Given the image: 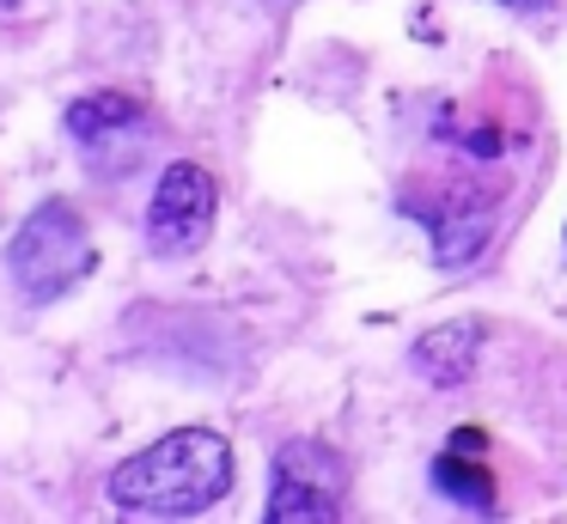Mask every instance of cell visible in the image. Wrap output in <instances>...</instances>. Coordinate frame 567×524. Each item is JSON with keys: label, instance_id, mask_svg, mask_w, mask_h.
Wrapping results in <instances>:
<instances>
[{"label": "cell", "instance_id": "3", "mask_svg": "<svg viewBox=\"0 0 567 524\" xmlns=\"http://www.w3.org/2000/svg\"><path fill=\"white\" fill-rule=\"evenodd\" d=\"M348 494V463L323 439H287L275 451V487H269V518L275 524H330L342 518Z\"/></svg>", "mask_w": 567, "mask_h": 524}, {"label": "cell", "instance_id": "4", "mask_svg": "<svg viewBox=\"0 0 567 524\" xmlns=\"http://www.w3.org/2000/svg\"><path fill=\"white\" fill-rule=\"evenodd\" d=\"M214 207H220V195H214V177L202 165H165V177L153 183V202H147V238L159 256H189L208 244L214 232Z\"/></svg>", "mask_w": 567, "mask_h": 524}, {"label": "cell", "instance_id": "6", "mask_svg": "<svg viewBox=\"0 0 567 524\" xmlns=\"http://www.w3.org/2000/svg\"><path fill=\"white\" fill-rule=\"evenodd\" d=\"M482 353V329L476 323H433L427 336L415 341V372H427L433 384H464L476 372Z\"/></svg>", "mask_w": 567, "mask_h": 524}, {"label": "cell", "instance_id": "7", "mask_svg": "<svg viewBox=\"0 0 567 524\" xmlns=\"http://www.w3.org/2000/svg\"><path fill=\"white\" fill-rule=\"evenodd\" d=\"M433 487H440L445 500H457V506H476V512L494 506V475L482 470V463L457 458V451H445V458L433 463Z\"/></svg>", "mask_w": 567, "mask_h": 524}, {"label": "cell", "instance_id": "1", "mask_svg": "<svg viewBox=\"0 0 567 524\" xmlns=\"http://www.w3.org/2000/svg\"><path fill=\"white\" fill-rule=\"evenodd\" d=\"M233 494V439L214 427H177L159 445L111 470V506L147 518H189Z\"/></svg>", "mask_w": 567, "mask_h": 524}, {"label": "cell", "instance_id": "5", "mask_svg": "<svg viewBox=\"0 0 567 524\" xmlns=\"http://www.w3.org/2000/svg\"><path fill=\"white\" fill-rule=\"evenodd\" d=\"M68 134H74V146L92 165H111L116 141H128V146L147 141V110L128 92H92L80 104H68Z\"/></svg>", "mask_w": 567, "mask_h": 524}, {"label": "cell", "instance_id": "2", "mask_svg": "<svg viewBox=\"0 0 567 524\" xmlns=\"http://www.w3.org/2000/svg\"><path fill=\"white\" fill-rule=\"evenodd\" d=\"M92 263H99L92 232L68 202L31 207L25 226L7 244V275H13V287L25 292L31 305H55L62 292H74L80 280L92 275Z\"/></svg>", "mask_w": 567, "mask_h": 524}, {"label": "cell", "instance_id": "8", "mask_svg": "<svg viewBox=\"0 0 567 524\" xmlns=\"http://www.w3.org/2000/svg\"><path fill=\"white\" fill-rule=\"evenodd\" d=\"M501 7H518V12H537V7H549V0H501Z\"/></svg>", "mask_w": 567, "mask_h": 524}]
</instances>
